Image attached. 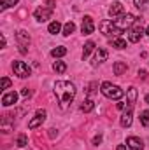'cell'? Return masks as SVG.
<instances>
[{
  "instance_id": "obj_19",
  "label": "cell",
  "mask_w": 149,
  "mask_h": 150,
  "mask_svg": "<svg viewBox=\"0 0 149 150\" xmlns=\"http://www.w3.org/2000/svg\"><path fill=\"white\" fill-rule=\"evenodd\" d=\"M126 96H128V107H133L135 105V100H137V89L135 87H130L128 93H126Z\"/></svg>"
},
{
  "instance_id": "obj_2",
  "label": "cell",
  "mask_w": 149,
  "mask_h": 150,
  "mask_svg": "<svg viewBox=\"0 0 149 150\" xmlns=\"http://www.w3.org/2000/svg\"><path fill=\"white\" fill-rule=\"evenodd\" d=\"M100 91H102V94H104L105 98H109V100H121V98L125 96V91H123L119 86L112 84V82H104V84L100 86Z\"/></svg>"
},
{
  "instance_id": "obj_26",
  "label": "cell",
  "mask_w": 149,
  "mask_h": 150,
  "mask_svg": "<svg viewBox=\"0 0 149 150\" xmlns=\"http://www.w3.org/2000/svg\"><path fill=\"white\" fill-rule=\"evenodd\" d=\"M27 143H28L27 136H25V134H19V136H18V140H16V145H18L19 149H23V147H27Z\"/></svg>"
},
{
  "instance_id": "obj_6",
  "label": "cell",
  "mask_w": 149,
  "mask_h": 150,
  "mask_svg": "<svg viewBox=\"0 0 149 150\" xmlns=\"http://www.w3.org/2000/svg\"><path fill=\"white\" fill-rule=\"evenodd\" d=\"M53 2L49 0V5L47 7H39L35 9V12H34V18L37 19L39 23H44V21H47L49 18H51V12H53V5H51Z\"/></svg>"
},
{
  "instance_id": "obj_36",
  "label": "cell",
  "mask_w": 149,
  "mask_h": 150,
  "mask_svg": "<svg viewBox=\"0 0 149 150\" xmlns=\"http://www.w3.org/2000/svg\"><path fill=\"white\" fill-rule=\"evenodd\" d=\"M146 35H148V38H149V26H148V30H146Z\"/></svg>"
},
{
  "instance_id": "obj_14",
  "label": "cell",
  "mask_w": 149,
  "mask_h": 150,
  "mask_svg": "<svg viewBox=\"0 0 149 150\" xmlns=\"http://www.w3.org/2000/svg\"><path fill=\"white\" fill-rule=\"evenodd\" d=\"M126 147L130 150H144V143H142V140H139L137 136H130V138L126 140Z\"/></svg>"
},
{
  "instance_id": "obj_30",
  "label": "cell",
  "mask_w": 149,
  "mask_h": 150,
  "mask_svg": "<svg viewBox=\"0 0 149 150\" xmlns=\"http://www.w3.org/2000/svg\"><path fill=\"white\" fill-rule=\"evenodd\" d=\"M21 94H23V96H30V89H27V87H25V89L21 91Z\"/></svg>"
},
{
  "instance_id": "obj_1",
  "label": "cell",
  "mask_w": 149,
  "mask_h": 150,
  "mask_svg": "<svg viewBox=\"0 0 149 150\" xmlns=\"http://www.w3.org/2000/svg\"><path fill=\"white\" fill-rule=\"evenodd\" d=\"M54 94L58 98V103H60V108L65 110L69 108V105L74 101L75 98V86L69 80H56L54 84Z\"/></svg>"
},
{
  "instance_id": "obj_24",
  "label": "cell",
  "mask_w": 149,
  "mask_h": 150,
  "mask_svg": "<svg viewBox=\"0 0 149 150\" xmlns=\"http://www.w3.org/2000/svg\"><path fill=\"white\" fill-rule=\"evenodd\" d=\"M53 70H54L56 74H65V70H67L65 61H54V63H53Z\"/></svg>"
},
{
  "instance_id": "obj_9",
  "label": "cell",
  "mask_w": 149,
  "mask_h": 150,
  "mask_svg": "<svg viewBox=\"0 0 149 150\" xmlns=\"http://www.w3.org/2000/svg\"><path fill=\"white\" fill-rule=\"evenodd\" d=\"M46 115H47L46 110H37V112H35V117L28 122V127H30V129H35V127H39V126H42L44 120H46Z\"/></svg>"
},
{
  "instance_id": "obj_10",
  "label": "cell",
  "mask_w": 149,
  "mask_h": 150,
  "mask_svg": "<svg viewBox=\"0 0 149 150\" xmlns=\"http://www.w3.org/2000/svg\"><path fill=\"white\" fill-rule=\"evenodd\" d=\"M81 32H82L84 35H90V33L95 32V23H93V18H91V16H84V18H82Z\"/></svg>"
},
{
  "instance_id": "obj_7",
  "label": "cell",
  "mask_w": 149,
  "mask_h": 150,
  "mask_svg": "<svg viewBox=\"0 0 149 150\" xmlns=\"http://www.w3.org/2000/svg\"><path fill=\"white\" fill-rule=\"evenodd\" d=\"M12 70H14V75H18L19 79H27L32 74V70L28 68V65L25 61H14L12 63Z\"/></svg>"
},
{
  "instance_id": "obj_3",
  "label": "cell",
  "mask_w": 149,
  "mask_h": 150,
  "mask_svg": "<svg viewBox=\"0 0 149 150\" xmlns=\"http://www.w3.org/2000/svg\"><path fill=\"white\" fill-rule=\"evenodd\" d=\"M100 32L105 35V37H111V38H116V37H121L123 30L116 26V23L111 21V19H104L100 23Z\"/></svg>"
},
{
  "instance_id": "obj_28",
  "label": "cell",
  "mask_w": 149,
  "mask_h": 150,
  "mask_svg": "<svg viewBox=\"0 0 149 150\" xmlns=\"http://www.w3.org/2000/svg\"><path fill=\"white\" fill-rule=\"evenodd\" d=\"M11 87V80L7 79V77H2V91H5V89H9Z\"/></svg>"
},
{
  "instance_id": "obj_13",
  "label": "cell",
  "mask_w": 149,
  "mask_h": 150,
  "mask_svg": "<svg viewBox=\"0 0 149 150\" xmlns=\"http://www.w3.org/2000/svg\"><path fill=\"white\" fill-rule=\"evenodd\" d=\"M132 110H133V107H128V108L123 112V115H121V126H123V127H130V126H132V120H133Z\"/></svg>"
},
{
  "instance_id": "obj_25",
  "label": "cell",
  "mask_w": 149,
  "mask_h": 150,
  "mask_svg": "<svg viewBox=\"0 0 149 150\" xmlns=\"http://www.w3.org/2000/svg\"><path fill=\"white\" fill-rule=\"evenodd\" d=\"M140 124L142 126H149V110H142L140 112Z\"/></svg>"
},
{
  "instance_id": "obj_33",
  "label": "cell",
  "mask_w": 149,
  "mask_h": 150,
  "mask_svg": "<svg viewBox=\"0 0 149 150\" xmlns=\"http://www.w3.org/2000/svg\"><path fill=\"white\" fill-rule=\"evenodd\" d=\"M139 75H140V77L144 79V77H146V70H139Z\"/></svg>"
},
{
  "instance_id": "obj_29",
  "label": "cell",
  "mask_w": 149,
  "mask_h": 150,
  "mask_svg": "<svg viewBox=\"0 0 149 150\" xmlns=\"http://www.w3.org/2000/svg\"><path fill=\"white\" fill-rule=\"evenodd\" d=\"M149 0H133V4H135V7H139V9H142V7H146V4H148Z\"/></svg>"
},
{
  "instance_id": "obj_5",
  "label": "cell",
  "mask_w": 149,
  "mask_h": 150,
  "mask_svg": "<svg viewBox=\"0 0 149 150\" xmlns=\"http://www.w3.org/2000/svg\"><path fill=\"white\" fill-rule=\"evenodd\" d=\"M142 35H144L142 21H140V19H137V21H135V25L128 28V40H130V42H139V40L142 38Z\"/></svg>"
},
{
  "instance_id": "obj_16",
  "label": "cell",
  "mask_w": 149,
  "mask_h": 150,
  "mask_svg": "<svg viewBox=\"0 0 149 150\" xmlns=\"http://www.w3.org/2000/svg\"><path fill=\"white\" fill-rule=\"evenodd\" d=\"M112 70H114V75H123L128 70V65H126L125 61H116L114 67H112Z\"/></svg>"
},
{
  "instance_id": "obj_4",
  "label": "cell",
  "mask_w": 149,
  "mask_h": 150,
  "mask_svg": "<svg viewBox=\"0 0 149 150\" xmlns=\"http://www.w3.org/2000/svg\"><path fill=\"white\" fill-rule=\"evenodd\" d=\"M137 19H139V18H135L133 14H128V12H126V14H121L119 18H116V19H114V23H116V26H117V28L125 30V28L133 26Z\"/></svg>"
},
{
  "instance_id": "obj_15",
  "label": "cell",
  "mask_w": 149,
  "mask_h": 150,
  "mask_svg": "<svg viewBox=\"0 0 149 150\" xmlns=\"http://www.w3.org/2000/svg\"><path fill=\"white\" fill-rule=\"evenodd\" d=\"M107 51L105 49H102V47H98V49H95V61H93V65H100V63H104L105 59H107Z\"/></svg>"
},
{
  "instance_id": "obj_12",
  "label": "cell",
  "mask_w": 149,
  "mask_h": 150,
  "mask_svg": "<svg viewBox=\"0 0 149 150\" xmlns=\"http://www.w3.org/2000/svg\"><path fill=\"white\" fill-rule=\"evenodd\" d=\"M121 14H125V7L121 2H112L109 7V16L111 18H119Z\"/></svg>"
},
{
  "instance_id": "obj_18",
  "label": "cell",
  "mask_w": 149,
  "mask_h": 150,
  "mask_svg": "<svg viewBox=\"0 0 149 150\" xmlns=\"http://www.w3.org/2000/svg\"><path fill=\"white\" fill-rule=\"evenodd\" d=\"M65 54H67V47H63V45H58V47H54L51 51V56L53 58H63Z\"/></svg>"
},
{
  "instance_id": "obj_8",
  "label": "cell",
  "mask_w": 149,
  "mask_h": 150,
  "mask_svg": "<svg viewBox=\"0 0 149 150\" xmlns=\"http://www.w3.org/2000/svg\"><path fill=\"white\" fill-rule=\"evenodd\" d=\"M16 40H18L19 51L25 54V52H27V47L30 45V35H28V32H25V30H19V32L16 33Z\"/></svg>"
},
{
  "instance_id": "obj_35",
  "label": "cell",
  "mask_w": 149,
  "mask_h": 150,
  "mask_svg": "<svg viewBox=\"0 0 149 150\" xmlns=\"http://www.w3.org/2000/svg\"><path fill=\"white\" fill-rule=\"evenodd\" d=\"M146 103H148V105H149V94H148V96H146Z\"/></svg>"
},
{
  "instance_id": "obj_11",
  "label": "cell",
  "mask_w": 149,
  "mask_h": 150,
  "mask_svg": "<svg viewBox=\"0 0 149 150\" xmlns=\"http://www.w3.org/2000/svg\"><path fill=\"white\" fill-rule=\"evenodd\" d=\"M18 101V93L16 91H9V93H4L2 96V105L4 107H11Z\"/></svg>"
},
{
  "instance_id": "obj_34",
  "label": "cell",
  "mask_w": 149,
  "mask_h": 150,
  "mask_svg": "<svg viewBox=\"0 0 149 150\" xmlns=\"http://www.w3.org/2000/svg\"><path fill=\"white\" fill-rule=\"evenodd\" d=\"M116 150H126V147H125V145H119V147H117Z\"/></svg>"
},
{
  "instance_id": "obj_17",
  "label": "cell",
  "mask_w": 149,
  "mask_h": 150,
  "mask_svg": "<svg viewBox=\"0 0 149 150\" xmlns=\"http://www.w3.org/2000/svg\"><path fill=\"white\" fill-rule=\"evenodd\" d=\"M93 51H95V42H91V40L86 42V44H84V49H82V59H86Z\"/></svg>"
},
{
  "instance_id": "obj_22",
  "label": "cell",
  "mask_w": 149,
  "mask_h": 150,
  "mask_svg": "<svg viewBox=\"0 0 149 150\" xmlns=\"http://www.w3.org/2000/svg\"><path fill=\"white\" fill-rule=\"evenodd\" d=\"M111 44H112V47H116V49H125V47H126V40H125V38H121V37L112 38Z\"/></svg>"
},
{
  "instance_id": "obj_20",
  "label": "cell",
  "mask_w": 149,
  "mask_h": 150,
  "mask_svg": "<svg viewBox=\"0 0 149 150\" xmlns=\"http://www.w3.org/2000/svg\"><path fill=\"white\" fill-rule=\"evenodd\" d=\"M93 108H95V103H93V100H84V101H82V105H81V112H84V113L91 112Z\"/></svg>"
},
{
  "instance_id": "obj_21",
  "label": "cell",
  "mask_w": 149,
  "mask_h": 150,
  "mask_svg": "<svg viewBox=\"0 0 149 150\" xmlns=\"http://www.w3.org/2000/svg\"><path fill=\"white\" fill-rule=\"evenodd\" d=\"M74 30H75V25L72 23V21H69V23H65V25H63V30H62V32H63V35H65V37H70V35L74 33Z\"/></svg>"
},
{
  "instance_id": "obj_32",
  "label": "cell",
  "mask_w": 149,
  "mask_h": 150,
  "mask_svg": "<svg viewBox=\"0 0 149 150\" xmlns=\"http://www.w3.org/2000/svg\"><path fill=\"white\" fill-rule=\"evenodd\" d=\"M100 142H102V136H97V138H95V140H93V143H95V145H98V143H100Z\"/></svg>"
},
{
  "instance_id": "obj_23",
  "label": "cell",
  "mask_w": 149,
  "mask_h": 150,
  "mask_svg": "<svg viewBox=\"0 0 149 150\" xmlns=\"http://www.w3.org/2000/svg\"><path fill=\"white\" fill-rule=\"evenodd\" d=\"M47 30H49L51 35H56V33H60L63 28H62V25H60L58 21H53V23H49V28H47Z\"/></svg>"
},
{
  "instance_id": "obj_27",
  "label": "cell",
  "mask_w": 149,
  "mask_h": 150,
  "mask_svg": "<svg viewBox=\"0 0 149 150\" xmlns=\"http://www.w3.org/2000/svg\"><path fill=\"white\" fill-rule=\"evenodd\" d=\"M19 0H0V7L2 9H7V7H12V5H16Z\"/></svg>"
},
{
  "instance_id": "obj_31",
  "label": "cell",
  "mask_w": 149,
  "mask_h": 150,
  "mask_svg": "<svg viewBox=\"0 0 149 150\" xmlns=\"http://www.w3.org/2000/svg\"><path fill=\"white\" fill-rule=\"evenodd\" d=\"M0 47H5V37L4 35L0 37Z\"/></svg>"
}]
</instances>
